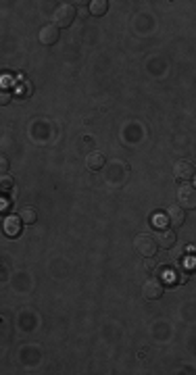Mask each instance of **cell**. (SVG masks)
<instances>
[{
  "mask_svg": "<svg viewBox=\"0 0 196 375\" xmlns=\"http://www.w3.org/2000/svg\"><path fill=\"white\" fill-rule=\"evenodd\" d=\"M134 248L136 253L144 259H152L159 250V244H156V238L150 236V234H138L136 240H134Z\"/></svg>",
  "mask_w": 196,
  "mask_h": 375,
  "instance_id": "cell-1",
  "label": "cell"
},
{
  "mask_svg": "<svg viewBox=\"0 0 196 375\" xmlns=\"http://www.w3.org/2000/svg\"><path fill=\"white\" fill-rule=\"evenodd\" d=\"M75 15H77V11H75V7L73 5H69V3H65V5H61V7H56L54 9V13H52V21H54V25L56 27H69L73 21H75Z\"/></svg>",
  "mask_w": 196,
  "mask_h": 375,
  "instance_id": "cell-2",
  "label": "cell"
},
{
  "mask_svg": "<svg viewBox=\"0 0 196 375\" xmlns=\"http://www.w3.org/2000/svg\"><path fill=\"white\" fill-rule=\"evenodd\" d=\"M163 292H165V284H163L161 279H156V277L146 279L144 286H142V296L146 300H159L163 296Z\"/></svg>",
  "mask_w": 196,
  "mask_h": 375,
  "instance_id": "cell-3",
  "label": "cell"
},
{
  "mask_svg": "<svg viewBox=\"0 0 196 375\" xmlns=\"http://www.w3.org/2000/svg\"><path fill=\"white\" fill-rule=\"evenodd\" d=\"M178 204L182 209H196V185L184 183L178 190Z\"/></svg>",
  "mask_w": 196,
  "mask_h": 375,
  "instance_id": "cell-4",
  "label": "cell"
},
{
  "mask_svg": "<svg viewBox=\"0 0 196 375\" xmlns=\"http://www.w3.org/2000/svg\"><path fill=\"white\" fill-rule=\"evenodd\" d=\"M156 244H159V248H173L175 246V242H178V234H175V230H171V227H159V232H156Z\"/></svg>",
  "mask_w": 196,
  "mask_h": 375,
  "instance_id": "cell-5",
  "label": "cell"
},
{
  "mask_svg": "<svg viewBox=\"0 0 196 375\" xmlns=\"http://www.w3.org/2000/svg\"><path fill=\"white\" fill-rule=\"evenodd\" d=\"M173 175H175V179L188 181V179H194L196 169H194V165H192L190 161H178V163L173 165Z\"/></svg>",
  "mask_w": 196,
  "mask_h": 375,
  "instance_id": "cell-6",
  "label": "cell"
},
{
  "mask_svg": "<svg viewBox=\"0 0 196 375\" xmlns=\"http://www.w3.org/2000/svg\"><path fill=\"white\" fill-rule=\"evenodd\" d=\"M167 221L173 225V227H182L184 221H186V209H182L180 204H171L167 209Z\"/></svg>",
  "mask_w": 196,
  "mask_h": 375,
  "instance_id": "cell-7",
  "label": "cell"
},
{
  "mask_svg": "<svg viewBox=\"0 0 196 375\" xmlns=\"http://www.w3.org/2000/svg\"><path fill=\"white\" fill-rule=\"evenodd\" d=\"M105 163H107V159H105V154H103L101 150H92V152L86 156V167H88L90 171H101V169L105 167Z\"/></svg>",
  "mask_w": 196,
  "mask_h": 375,
  "instance_id": "cell-8",
  "label": "cell"
},
{
  "mask_svg": "<svg viewBox=\"0 0 196 375\" xmlns=\"http://www.w3.org/2000/svg\"><path fill=\"white\" fill-rule=\"evenodd\" d=\"M40 42L44 44V46H50V44H54L56 40H58V27L52 23V25H44L42 29H40Z\"/></svg>",
  "mask_w": 196,
  "mask_h": 375,
  "instance_id": "cell-9",
  "label": "cell"
},
{
  "mask_svg": "<svg viewBox=\"0 0 196 375\" xmlns=\"http://www.w3.org/2000/svg\"><path fill=\"white\" fill-rule=\"evenodd\" d=\"M19 219H21V223L31 225V223L38 221V211H36L34 206H23V209L19 211Z\"/></svg>",
  "mask_w": 196,
  "mask_h": 375,
  "instance_id": "cell-10",
  "label": "cell"
},
{
  "mask_svg": "<svg viewBox=\"0 0 196 375\" xmlns=\"http://www.w3.org/2000/svg\"><path fill=\"white\" fill-rule=\"evenodd\" d=\"M88 9H90V15L103 17L109 11V3H107V0H92V3L88 5Z\"/></svg>",
  "mask_w": 196,
  "mask_h": 375,
  "instance_id": "cell-11",
  "label": "cell"
},
{
  "mask_svg": "<svg viewBox=\"0 0 196 375\" xmlns=\"http://www.w3.org/2000/svg\"><path fill=\"white\" fill-rule=\"evenodd\" d=\"M5 230H7V234H11V236H17L19 234V223H17V219H7V223H5Z\"/></svg>",
  "mask_w": 196,
  "mask_h": 375,
  "instance_id": "cell-12",
  "label": "cell"
},
{
  "mask_svg": "<svg viewBox=\"0 0 196 375\" xmlns=\"http://www.w3.org/2000/svg\"><path fill=\"white\" fill-rule=\"evenodd\" d=\"M0 187H3V192H11L13 187H15V181H13V177L11 175H3V179H0Z\"/></svg>",
  "mask_w": 196,
  "mask_h": 375,
  "instance_id": "cell-13",
  "label": "cell"
},
{
  "mask_svg": "<svg viewBox=\"0 0 196 375\" xmlns=\"http://www.w3.org/2000/svg\"><path fill=\"white\" fill-rule=\"evenodd\" d=\"M9 102H11V92H7V90H5V92H3V96H0V105L5 107V105H9Z\"/></svg>",
  "mask_w": 196,
  "mask_h": 375,
  "instance_id": "cell-14",
  "label": "cell"
},
{
  "mask_svg": "<svg viewBox=\"0 0 196 375\" xmlns=\"http://www.w3.org/2000/svg\"><path fill=\"white\" fill-rule=\"evenodd\" d=\"M0 169H3V175L9 171V161H7V156H3V161H0Z\"/></svg>",
  "mask_w": 196,
  "mask_h": 375,
  "instance_id": "cell-15",
  "label": "cell"
},
{
  "mask_svg": "<svg viewBox=\"0 0 196 375\" xmlns=\"http://www.w3.org/2000/svg\"><path fill=\"white\" fill-rule=\"evenodd\" d=\"M144 269H146L148 273H152V269H154V263H152V261H144Z\"/></svg>",
  "mask_w": 196,
  "mask_h": 375,
  "instance_id": "cell-16",
  "label": "cell"
},
{
  "mask_svg": "<svg viewBox=\"0 0 196 375\" xmlns=\"http://www.w3.org/2000/svg\"><path fill=\"white\" fill-rule=\"evenodd\" d=\"M194 255H196V244H194Z\"/></svg>",
  "mask_w": 196,
  "mask_h": 375,
  "instance_id": "cell-17",
  "label": "cell"
},
{
  "mask_svg": "<svg viewBox=\"0 0 196 375\" xmlns=\"http://www.w3.org/2000/svg\"><path fill=\"white\" fill-rule=\"evenodd\" d=\"M194 181H196V175H194Z\"/></svg>",
  "mask_w": 196,
  "mask_h": 375,
  "instance_id": "cell-18",
  "label": "cell"
}]
</instances>
